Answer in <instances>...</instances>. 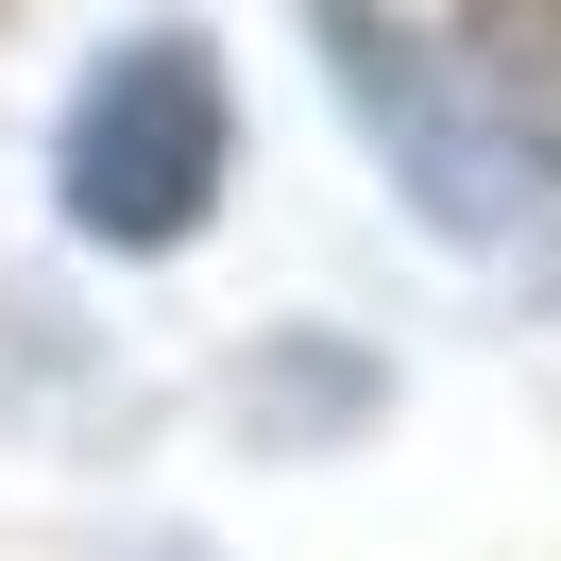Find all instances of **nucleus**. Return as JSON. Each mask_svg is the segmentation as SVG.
I'll return each mask as SVG.
<instances>
[{"instance_id":"nucleus-1","label":"nucleus","mask_w":561,"mask_h":561,"mask_svg":"<svg viewBox=\"0 0 561 561\" xmlns=\"http://www.w3.org/2000/svg\"><path fill=\"white\" fill-rule=\"evenodd\" d=\"M221 69L187 35H137V51H103L85 69V103H69V221L85 239H119V255H153V239H187V221L221 205Z\"/></svg>"}]
</instances>
